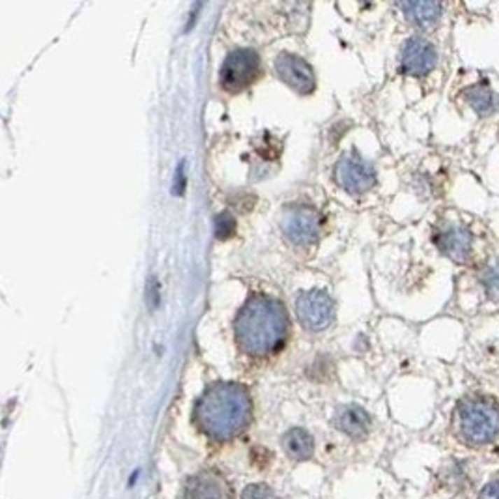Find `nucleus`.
<instances>
[{
  "instance_id": "f257e3e1",
  "label": "nucleus",
  "mask_w": 499,
  "mask_h": 499,
  "mask_svg": "<svg viewBox=\"0 0 499 499\" xmlns=\"http://www.w3.org/2000/svg\"><path fill=\"white\" fill-rule=\"evenodd\" d=\"M288 316L283 303L267 295H253L236 318V341L251 356L266 358L284 344Z\"/></svg>"
},
{
  "instance_id": "f03ea898",
  "label": "nucleus",
  "mask_w": 499,
  "mask_h": 499,
  "mask_svg": "<svg viewBox=\"0 0 499 499\" xmlns=\"http://www.w3.org/2000/svg\"><path fill=\"white\" fill-rule=\"evenodd\" d=\"M253 404L247 389L238 384H216L200 397L195 419L213 440H230L247 428Z\"/></svg>"
},
{
  "instance_id": "7ed1b4c3",
  "label": "nucleus",
  "mask_w": 499,
  "mask_h": 499,
  "mask_svg": "<svg viewBox=\"0 0 499 499\" xmlns=\"http://www.w3.org/2000/svg\"><path fill=\"white\" fill-rule=\"evenodd\" d=\"M456 432L471 447H482L499 436V404L490 397L473 395L456 408Z\"/></svg>"
},
{
  "instance_id": "20e7f679",
  "label": "nucleus",
  "mask_w": 499,
  "mask_h": 499,
  "mask_svg": "<svg viewBox=\"0 0 499 499\" xmlns=\"http://www.w3.org/2000/svg\"><path fill=\"white\" fill-rule=\"evenodd\" d=\"M295 316L309 331H323L333 323L335 303L323 290H309L295 300Z\"/></svg>"
},
{
  "instance_id": "39448f33",
  "label": "nucleus",
  "mask_w": 499,
  "mask_h": 499,
  "mask_svg": "<svg viewBox=\"0 0 499 499\" xmlns=\"http://www.w3.org/2000/svg\"><path fill=\"white\" fill-rule=\"evenodd\" d=\"M260 73V57L253 49L230 52L221 66V86L228 92H239L251 86Z\"/></svg>"
},
{
  "instance_id": "423d86ee",
  "label": "nucleus",
  "mask_w": 499,
  "mask_h": 499,
  "mask_svg": "<svg viewBox=\"0 0 499 499\" xmlns=\"http://www.w3.org/2000/svg\"><path fill=\"white\" fill-rule=\"evenodd\" d=\"M335 182L346 193L363 195L376 183V171L358 152H348L337 161Z\"/></svg>"
},
{
  "instance_id": "0eeeda50",
  "label": "nucleus",
  "mask_w": 499,
  "mask_h": 499,
  "mask_svg": "<svg viewBox=\"0 0 499 499\" xmlns=\"http://www.w3.org/2000/svg\"><path fill=\"white\" fill-rule=\"evenodd\" d=\"M322 217L311 206H290L281 217V228L288 241L309 245L318 238Z\"/></svg>"
},
{
  "instance_id": "6e6552de",
  "label": "nucleus",
  "mask_w": 499,
  "mask_h": 499,
  "mask_svg": "<svg viewBox=\"0 0 499 499\" xmlns=\"http://www.w3.org/2000/svg\"><path fill=\"white\" fill-rule=\"evenodd\" d=\"M275 71L283 83L297 94H311L316 86V77L311 64L292 52H281L275 60Z\"/></svg>"
},
{
  "instance_id": "1a4fd4ad",
  "label": "nucleus",
  "mask_w": 499,
  "mask_h": 499,
  "mask_svg": "<svg viewBox=\"0 0 499 499\" xmlns=\"http://www.w3.org/2000/svg\"><path fill=\"white\" fill-rule=\"evenodd\" d=\"M402 71L414 77L426 75L437 64V51L430 41L423 38H409L402 49Z\"/></svg>"
},
{
  "instance_id": "9d476101",
  "label": "nucleus",
  "mask_w": 499,
  "mask_h": 499,
  "mask_svg": "<svg viewBox=\"0 0 499 499\" xmlns=\"http://www.w3.org/2000/svg\"><path fill=\"white\" fill-rule=\"evenodd\" d=\"M436 245L443 255L462 264L470 260L473 239L468 228L460 225H443L436 234Z\"/></svg>"
},
{
  "instance_id": "9b49d317",
  "label": "nucleus",
  "mask_w": 499,
  "mask_h": 499,
  "mask_svg": "<svg viewBox=\"0 0 499 499\" xmlns=\"http://www.w3.org/2000/svg\"><path fill=\"white\" fill-rule=\"evenodd\" d=\"M185 499H230L227 481L216 471H202L188 482Z\"/></svg>"
},
{
  "instance_id": "f8f14e48",
  "label": "nucleus",
  "mask_w": 499,
  "mask_h": 499,
  "mask_svg": "<svg viewBox=\"0 0 499 499\" xmlns=\"http://www.w3.org/2000/svg\"><path fill=\"white\" fill-rule=\"evenodd\" d=\"M333 423L341 432H344L350 437H365L370 430V415L358 404H346L337 409Z\"/></svg>"
},
{
  "instance_id": "ddd939ff",
  "label": "nucleus",
  "mask_w": 499,
  "mask_h": 499,
  "mask_svg": "<svg viewBox=\"0 0 499 499\" xmlns=\"http://www.w3.org/2000/svg\"><path fill=\"white\" fill-rule=\"evenodd\" d=\"M283 449L290 458L307 460L314 453V440L303 428H292L283 436Z\"/></svg>"
},
{
  "instance_id": "4468645a",
  "label": "nucleus",
  "mask_w": 499,
  "mask_h": 499,
  "mask_svg": "<svg viewBox=\"0 0 499 499\" xmlns=\"http://www.w3.org/2000/svg\"><path fill=\"white\" fill-rule=\"evenodd\" d=\"M465 101L479 116H488L492 114L496 108L499 107V97L496 96V92L490 88L488 85H473L470 86L464 94Z\"/></svg>"
},
{
  "instance_id": "2eb2a0df",
  "label": "nucleus",
  "mask_w": 499,
  "mask_h": 499,
  "mask_svg": "<svg viewBox=\"0 0 499 499\" xmlns=\"http://www.w3.org/2000/svg\"><path fill=\"white\" fill-rule=\"evenodd\" d=\"M404 15L419 27L434 24L442 15V4L437 2H402L398 4Z\"/></svg>"
},
{
  "instance_id": "dca6fc26",
  "label": "nucleus",
  "mask_w": 499,
  "mask_h": 499,
  "mask_svg": "<svg viewBox=\"0 0 499 499\" xmlns=\"http://www.w3.org/2000/svg\"><path fill=\"white\" fill-rule=\"evenodd\" d=\"M482 284H484L488 297L492 301H499V260H496L484 269Z\"/></svg>"
},
{
  "instance_id": "f3484780",
  "label": "nucleus",
  "mask_w": 499,
  "mask_h": 499,
  "mask_svg": "<svg viewBox=\"0 0 499 499\" xmlns=\"http://www.w3.org/2000/svg\"><path fill=\"white\" fill-rule=\"evenodd\" d=\"M241 499H279L273 488L267 484H249L241 493Z\"/></svg>"
},
{
  "instance_id": "a211bd4d",
  "label": "nucleus",
  "mask_w": 499,
  "mask_h": 499,
  "mask_svg": "<svg viewBox=\"0 0 499 499\" xmlns=\"http://www.w3.org/2000/svg\"><path fill=\"white\" fill-rule=\"evenodd\" d=\"M236 230V219L230 213H221L216 219V234L219 239L230 238Z\"/></svg>"
},
{
  "instance_id": "6ab92c4d",
  "label": "nucleus",
  "mask_w": 499,
  "mask_h": 499,
  "mask_svg": "<svg viewBox=\"0 0 499 499\" xmlns=\"http://www.w3.org/2000/svg\"><path fill=\"white\" fill-rule=\"evenodd\" d=\"M479 499H499V479L498 481L488 482L479 493Z\"/></svg>"
}]
</instances>
